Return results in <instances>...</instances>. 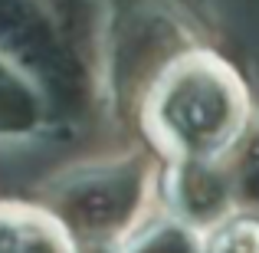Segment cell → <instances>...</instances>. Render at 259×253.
I'll list each match as a JSON object with an SVG mask.
<instances>
[{
	"label": "cell",
	"mask_w": 259,
	"mask_h": 253,
	"mask_svg": "<svg viewBox=\"0 0 259 253\" xmlns=\"http://www.w3.org/2000/svg\"><path fill=\"white\" fill-rule=\"evenodd\" d=\"M118 253H203V234L174 217H161L132 230Z\"/></svg>",
	"instance_id": "cell-5"
},
{
	"label": "cell",
	"mask_w": 259,
	"mask_h": 253,
	"mask_svg": "<svg viewBox=\"0 0 259 253\" xmlns=\"http://www.w3.org/2000/svg\"><path fill=\"white\" fill-rule=\"evenodd\" d=\"M203 253H259V217L233 214L203 237Z\"/></svg>",
	"instance_id": "cell-6"
},
{
	"label": "cell",
	"mask_w": 259,
	"mask_h": 253,
	"mask_svg": "<svg viewBox=\"0 0 259 253\" xmlns=\"http://www.w3.org/2000/svg\"><path fill=\"white\" fill-rule=\"evenodd\" d=\"M243 76L207 46L181 53L148 86L141 122L167 161H223L253 125Z\"/></svg>",
	"instance_id": "cell-1"
},
{
	"label": "cell",
	"mask_w": 259,
	"mask_h": 253,
	"mask_svg": "<svg viewBox=\"0 0 259 253\" xmlns=\"http://www.w3.org/2000/svg\"><path fill=\"white\" fill-rule=\"evenodd\" d=\"M148 191H151L148 165L128 158L79 174L66 188L63 207L69 214V224H76L95 240H105V237L132 234V224L145 207Z\"/></svg>",
	"instance_id": "cell-2"
},
{
	"label": "cell",
	"mask_w": 259,
	"mask_h": 253,
	"mask_svg": "<svg viewBox=\"0 0 259 253\" xmlns=\"http://www.w3.org/2000/svg\"><path fill=\"white\" fill-rule=\"evenodd\" d=\"M233 184L236 210L259 217V119L253 115V125L240 138V145L223 158Z\"/></svg>",
	"instance_id": "cell-4"
},
{
	"label": "cell",
	"mask_w": 259,
	"mask_h": 253,
	"mask_svg": "<svg viewBox=\"0 0 259 253\" xmlns=\"http://www.w3.org/2000/svg\"><path fill=\"white\" fill-rule=\"evenodd\" d=\"M161 197L167 217L187 224L197 234H210L236 214L233 184L223 161H167Z\"/></svg>",
	"instance_id": "cell-3"
}]
</instances>
